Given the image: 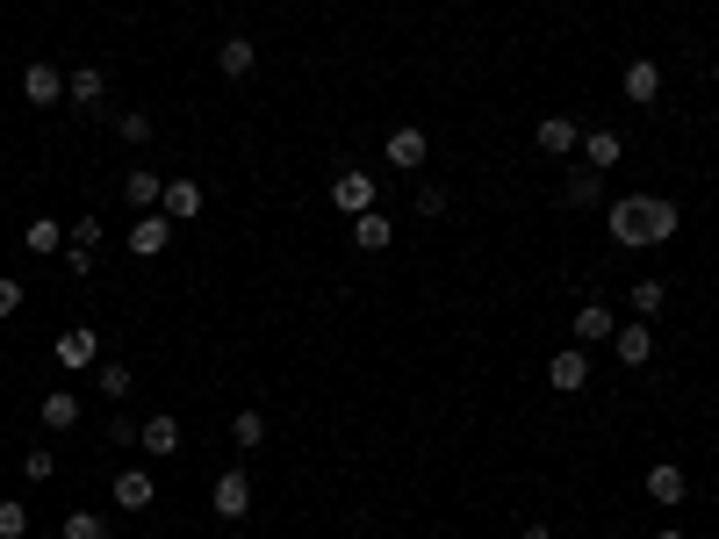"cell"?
<instances>
[{
	"instance_id": "obj_1",
	"label": "cell",
	"mask_w": 719,
	"mask_h": 539,
	"mask_svg": "<svg viewBox=\"0 0 719 539\" xmlns=\"http://www.w3.org/2000/svg\"><path fill=\"white\" fill-rule=\"evenodd\" d=\"M683 223V209L669 202V194H626V202L605 209V230L611 244H669Z\"/></svg>"
},
{
	"instance_id": "obj_2",
	"label": "cell",
	"mask_w": 719,
	"mask_h": 539,
	"mask_svg": "<svg viewBox=\"0 0 719 539\" xmlns=\"http://www.w3.org/2000/svg\"><path fill=\"white\" fill-rule=\"evenodd\" d=\"M375 202H381V180L367 173V166H346V173L331 180V209L339 216H367Z\"/></svg>"
},
{
	"instance_id": "obj_3",
	"label": "cell",
	"mask_w": 719,
	"mask_h": 539,
	"mask_svg": "<svg viewBox=\"0 0 719 539\" xmlns=\"http://www.w3.org/2000/svg\"><path fill=\"white\" fill-rule=\"evenodd\" d=\"M58 367L66 375H87V367H101V331H87V323H72V331H58Z\"/></svg>"
},
{
	"instance_id": "obj_4",
	"label": "cell",
	"mask_w": 719,
	"mask_h": 539,
	"mask_svg": "<svg viewBox=\"0 0 719 539\" xmlns=\"http://www.w3.org/2000/svg\"><path fill=\"white\" fill-rule=\"evenodd\" d=\"M209 511L223 518V526H238L244 511H252V482H244V468H223L217 489H209Z\"/></svg>"
},
{
	"instance_id": "obj_5",
	"label": "cell",
	"mask_w": 719,
	"mask_h": 539,
	"mask_svg": "<svg viewBox=\"0 0 719 539\" xmlns=\"http://www.w3.org/2000/svg\"><path fill=\"white\" fill-rule=\"evenodd\" d=\"M66 101L87 108V116H101V108H109V72L101 66H72L66 72Z\"/></svg>"
},
{
	"instance_id": "obj_6",
	"label": "cell",
	"mask_w": 719,
	"mask_h": 539,
	"mask_svg": "<svg viewBox=\"0 0 719 539\" xmlns=\"http://www.w3.org/2000/svg\"><path fill=\"white\" fill-rule=\"evenodd\" d=\"M532 144H540L547 159H569V151H583V130H576V116H540L532 122Z\"/></svg>"
},
{
	"instance_id": "obj_7",
	"label": "cell",
	"mask_w": 719,
	"mask_h": 539,
	"mask_svg": "<svg viewBox=\"0 0 719 539\" xmlns=\"http://www.w3.org/2000/svg\"><path fill=\"white\" fill-rule=\"evenodd\" d=\"M547 381H555L561 396H583L590 389V352L583 346H561L555 360H547Z\"/></svg>"
},
{
	"instance_id": "obj_8",
	"label": "cell",
	"mask_w": 719,
	"mask_h": 539,
	"mask_svg": "<svg viewBox=\"0 0 719 539\" xmlns=\"http://www.w3.org/2000/svg\"><path fill=\"white\" fill-rule=\"evenodd\" d=\"M619 94L633 108H655V101H662V66H655V58H633V66L619 72Z\"/></svg>"
},
{
	"instance_id": "obj_9",
	"label": "cell",
	"mask_w": 719,
	"mask_h": 539,
	"mask_svg": "<svg viewBox=\"0 0 719 539\" xmlns=\"http://www.w3.org/2000/svg\"><path fill=\"white\" fill-rule=\"evenodd\" d=\"M22 101L29 108H58V101H66V72H58L51 58H37V66L22 72Z\"/></svg>"
},
{
	"instance_id": "obj_10",
	"label": "cell",
	"mask_w": 719,
	"mask_h": 539,
	"mask_svg": "<svg viewBox=\"0 0 719 539\" xmlns=\"http://www.w3.org/2000/svg\"><path fill=\"white\" fill-rule=\"evenodd\" d=\"M381 159H389V166H403V173H418V166L432 159V144H425V130H418V122H403V130H389Z\"/></svg>"
},
{
	"instance_id": "obj_11",
	"label": "cell",
	"mask_w": 719,
	"mask_h": 539,
	"mask_svg": "<svg viewBox=\"0 0 719 539\" xmlns=\"http://www.w3.org/2000/svg\"><path fill=\"white\" fill-rule=\"evenodd\" d=\"M137 453L173 460L180 453V418H166V410H159V418H144V425H137Z\"/></svg>"
},
{
	"instance_id": "obj_12",
	"label": "cell",
	"mask_w": 719,
	"mask_h": 539,
	"mask_svg": "<svg viewBox=\"0 0 719 539\" xmlns=\"http://www.w3.org/2000/svg\"><path fill=\"white\" fill-rule=\"evenodd\" d=\"M611 352H619V367H648L655 360V323H619V331H611Z\"/></svg>"
},
{
	"instance_id": "obj_13",
	"label": "cell",
	"mask_w": 719,
	"mask_h": 539,
	"mask_svg": "<svg viewBox=\"0 0 719 539\" xmlns=\"http://www.w3.org/2000/svg\"><path fill=\"white\" fill-rule=\"evenodd\" d=\"M109 497L122 503V511H151V503H159V482H151V468H122Z\"/></svg>"
},
{
	"instance_id": "obj_14",
	"label": "cell",
	"mask_w": 719,
	"mask_h": 539,
	"mask_svg": "<svg viewBox=\"0 0 719 539\" xmlns=\"http://www.w3.org/2000/svg\"><path fill=\"white\" fill-rule=\"evenodd\" d=\"M166 244H173V216H137L130 223V252L137 259H159Z\"/></svg>"
},
{
	"instance_id": "obj_15",
	"label": "cell",
	"mask_w": 719,
	"mask_h": 539,
	"mask_svg": "<svg viewBox=\"0 0 719 539\" xmlns=\"http://www.w3.org/2000/svg\"><path fill=\"white\" fill-rule=\"evenodd\" d=\"M561 202L605 209V173H598V166H569V180H561Z\"/></svg>"
},
{
	"instance_id": "obj_16",
	"label": "cell",
	"mask_w": 719,
	"mask_h": 539,
	"mask_svg": "<svg viewBox=\"0 0 719 539\" xmlns=\"http://www.w3.org/2000/svg\"><path fill=\"white\" fill-rule=\"evenodd\" d=\"M569 331H576V346L590 352V346H605V338L619 331V317H611L605 302H583V310H576V323H569Z\"/></svg>"
},
{
	"instance_id": "obj_17",
	"label": "cell",
	"mask_w": 719,
	"mask_h": 539,
	"mask_svg": "<svg viewBox=\"0 0 719 539\" xmlns=\"http://www.w3.org/2000/svg\"><path fill=\"white\" fill-rule=\"evenodd\" d=\"M252 66H259V43L252 37H223L217 43V72H223V80H244Z\"/></svg>"
},
{
	"instance_id": "obj_18",
	"label": "cell",
	"mask_w": 719,
	"mask_h": 539,
	"mask_svg": "<svg viewBox=\"0 0 719 539\" xmlns=\"http://www.w3.org/2000/svg\"><path fill=\"white\" fill-rule=\"evenodd\" d=\"M159 194H166V180L151 173V166H130V173H122V202L130 209H159Z\"/></svg>"
},
{
	"instance_id": "obj_19",
	"label": "cell",
	"mask_w": 719,
	"mask_h": 539,
	"mask_svg": "<svg viewBox=\"0 0 719 539\" xmlns=\"http://www.w3.org/2000/svg\"><path fill=\"white\" fill-rule=\"evenodd\" d=\"M159 216H173V223L202 216V188H194V180H166V194H159Z\"/></svg>"
},
{
	"instance_id": "obj_20",
	"label": "cell",
	"mask_w": 719,
	"mask_h": 539,
	"mask_svg": "<svg viewBox=\"0 0 719 539\" xmlns=\"http://www.w3.org/2000/svg\"><path fill=\"white\" fill-rule=\"evenodd\" d=\"M683 489H691V482H683L677 460H655V468H648V503H683Z\"/></svg>"
},
{
	"instance_id": "obj_21",
	"label": "cell",
	"mask_w": 719,
	"mask_h": 539,
	"mask_svg": "<svg viewBox=\"0 0 719 539\" xmlns=\"http://www.w3.org/2000/svg\"><path fill=\"white\" fill-rule=\"evenodd\" d=\"M619 159H626V137H619V130H590V137H583V166H598V173H611Z\"/></svg>"
},
{
	"instance_id": "obj_22",
	"label": "cell",
	"mask_w": 719,
	"mask_h": 539,
	"mask_svg": "<svg viewBox=\"0 0 719 539\" xmlns=\"http://www.w3.org/2000/svg\"><path fill=\"white\" fill-rule=\"evenodd\" d=\"M353 244H360V252H389V244H396V223L367 209V216H353Z\"/></svg>"
},
{
	"instance_id": "obj_23",
	"label": "cell",
	"mask_w": 719,
	"mask_h": 539,
	"mask_svg": "<svg viewBox=\"0 0 719 539\" xmlns=\"http://www.w3.org/2000/svg\"><path fill=\"white\" fill-rule=\"evenodd\" d=\"M22 244H29V252H58V244H66V223H58V216H29V223H22Z\"/></svg>"
},
{
	"instance_id": "obj_24",
	"label": "cell",
	"mask_w": 719,
	"mask_h": 539,
	"mask_svg": "<svg viewBox=\"0 0 719 539\" xmlns=\"http://www.w3.org/2000/svg\"><path fill=\"white\" fill-rule=\"evenodd\" d=\"M626 302H633V317H640V323H655V317L669 310V288L648 273V281H633V296H626Z\"/></svg>"
},
{
	"instance_id": "obj_25",
	"label": "cell",
	"mask_w": 719,
	"mask_h": 539,
	"mask_svg": "<svg viewBox=\"0 0 719 539\" xmlns=\"http://www.w3.org/2000/svg\"><path fill=\"white\" fill-rule=\"evenodd\" d=\"M151 130H159V122H151L144 108H116V137H122L130 151H144V144H151Z\"/></svg>"
},
{
	"instance_id": "obj_26",
	"label": "cell",
	"mask_w": 719,
	"mask_h": 539,
	"mask_svg": "<svg viewBox=\"0 0 719 539\" xmlns=\"http://www.w3.org/2000/svg\"><path fill=\"white\" fill-rule=\"evenodd\" d=\"M43 425H51V431H72V425H80V396H72V389H51V396H43Z\"/></svg>"
},
{
	"instance_id": "obj_27",
	"label": "cell",
	"mask_w": 719,
	"mask_h": 539,
	"mask_svg": "<svg viewBox=\"0 0 719 539\" xmlns=\"http://www.w3.org/2000/svg\"><path fill=\"white\" fill-rule=\"evenodd\" d=\"M94 389L109 396V403H130V367H122V360H101L94 367Z\"/></svg>"
},
{
	"instance_id": "obj_28",
	"label": "cell",
	"mask_w": 719,
	"mask_h": 539,
	"mask_svg": "<svg viewBox=\"0 0 719 539\" xmlns=\"http://www.w3.org/2000/svg\"><path fill=\"white\" fill-rule=\"evenodd\" d=\"M231 446H244V453L267 446V410H238V418H231Z\"/></svg>"
},
{
	"instance_id": "obj_29",
	"label": "cell",
	"mask_w": 719,
	"mask_h": 539,
	"mask_svg": "<svg viewBox=\"0 0 719 539\" xmlns=\"http://www.w3.org/2000/svg\"><path fill=\"white\" fill-rule=\"evenodd\" d=\"M58 539H109V518H101V511H66Z\"/></svg>"
},
{
	"instance_id": "obj_30",
	"label": "cell",
	"mask_w": 719,
	"mask_h": 539,
	"mask_svg": "<svg viewBox=\"0 0 719 539\" xmlns=\"http://www.w3.org/2000/svg\"><path fill=\"white\" fill-rule=\"evenodd\" d=\"M22 475H29V482H51V475H58V453H51V446H29V453H22Z\"/></svg>"
},
{
	"instance_id": "obj_31",
	"label": "cell",
	"mask_w": 719,
	"mask_h": 539,
	"mask_svg": "<svg viewBox=\"0 0 719 539\" xmlns=\"http://www.w3.org/2000/svg\"><path fill=\"white\" fill-rule=\"evenodd\" d=\"M22 532H29V503L8 497V503H0V539H22Z\"/></svg>"
},
{
	"instance_id": "obj_32",
	"label": "cell",
	"mask_w": 719,
	"mask_h": 539,
	"mask_svg": "<svg viewBox=\"0 0 719 539\" xmlns=\"http://www.w3.org/2000/svg\"><path fill=\"white\" fill-rule=\"evenodd\" d=\"M72 244H80V252H101V216H72Z\"/></svg>"
},
{
	"instance_id": "obj_33",
	"label": "cell",
	"mask_w": 719,
	"mask_h": 539,
	"mask_svg": "<svg viewBox=\"0 0 719 539\" xmlns=\"http://www.w3.org/2000/svg\"><path fill=\"white\" fill-rule=\"evenodd\" d=\"M22 310V281H14V273H0V317H14Z\"/></svg>"
},
{
	"instance_id": "obj_34",
	"label": "cell",
	"mask_w": 719,
	"mask_h": 539,
	"mask_svg": "<svg viewBox=\"0 0 719 539\" xmlns=\"http://www.w3.org/2000/svg\"><path fill=\"white\" fill-rule=\"evenodd\" d=\"M418 216H447V188H418Z\"/></svg>"
},
{
	"instance_id": "obj_35",
	"label": "cell",
	"mask_w": 719,
	"mask_h": 539,
	"mask_svg": "<svg viewBox=\"0 0 719 539\" xmlns=\"http://www.w3.org/2000/svg\"><path fill=\"white\" fill-rule=\"evenodd\" d=\"M109 446H137V425L130 418H109Z\"/></svg>"
},
{
	"instance_id": "obj_36",
	"label": "cell",
	"mask_w": 719,
	"mask_h": 539,
	"mask_svg": "<svg viewBox=\"0 0 719 539\" xmlns=\"http://www.w3.org/2000/svg\"><path fill=\"white\" fill-rule=\"evenodd\" d=\"M518 539H555V526H540V518H532V526H526V532H518Z\"/></svg>"
},
{
	"instance_id": "obj_37",
	"label": "cell",
	"mask_w": 719,
	"mask_h": 539,
	"mask_svg": "<svg viewBox=\"0 0 719 539\" xmlns=\"http://www.w3.org/2000/svg\"><path fill=\"white\" fill-rule=\"evenodd\" d=\"M655 539H691V532H677V526H669V532H655Z\"/></svg>"
},
{
	"instance_id": "obj_38",
	"label": "cell",
	"mask_w": 719,
	"mask_h": 539,
	"mask_svg": "<svg viewBox=\"0 0 719 539\" xmlns=\"http://www.w3.org/2000/svg\"><path fill=\"white\" fill-rule=\"evenodd\" d=\"M712 122H719V101H712Z\"/></svg>"
},
{
	"instance_id": "obj_39",
	"label": "cell",
	"mask_w": 719,
	"mask_h": 539,
	"mask_svg": "<svg viewBox=\"0 0 719 539\" xmlns=\"http://www.w3.org/2000/svg\"><path fill=\"white\" fill-rule=\"evenodd\" d=\"M0 122H8V108H0Z\"/></svg>"
}]
</instances>
